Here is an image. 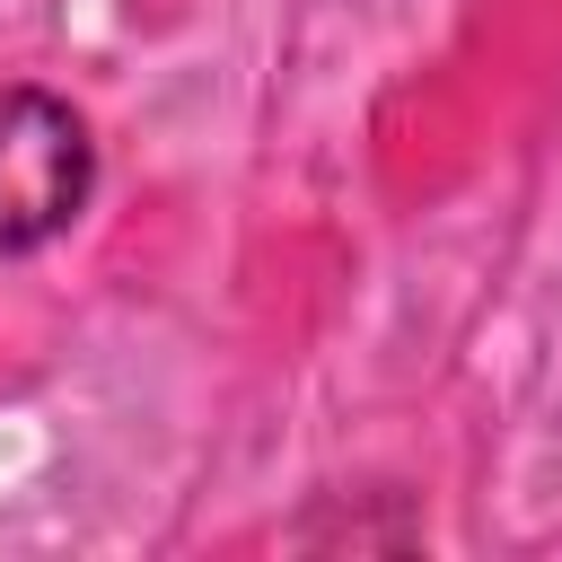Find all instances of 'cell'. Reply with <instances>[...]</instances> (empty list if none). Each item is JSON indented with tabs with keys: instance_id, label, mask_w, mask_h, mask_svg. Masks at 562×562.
<instances>
[{
	"instance_id": "6da1fadb",
	"label": "cell",
	"mask_w": 562,
	"mask_h": 562,
	"mask_svg": "<svg viewBox=\"0 0 562 562\" xmlns=\"http://www.w3.org/2000/svg\"><path fill=\"white\" fill-rule=\"evenodd\" d=\"M88 184H97L88 123L44 88H0V255L61 237Z\"/></svg>"
}]
</instances>
